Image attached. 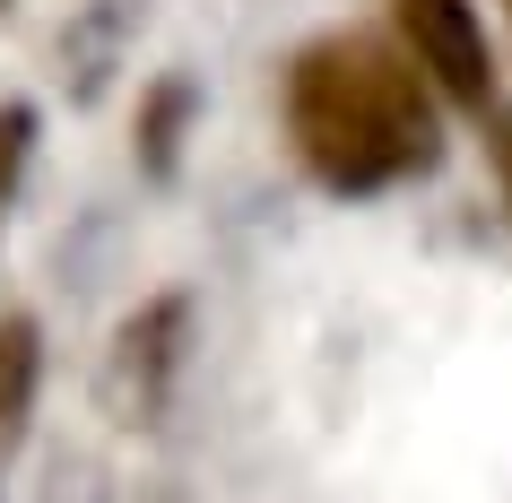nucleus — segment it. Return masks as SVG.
I'll list each match as a JSON object with an SVG mask.
<instances>
[{"label": "nucleus", "instance_id": "2", "mask_svg": "<svg viewBox=\"0 0 512 503\" xmlns=\"http://www.w3.org/2000/svg\"><path fill=\"white\" fill-rule=\"evenodd\" d=\"M391 44L417 61V79L460 113L495 105V44L478 0H391Z\"/></svg>", "mask_w": 512, "mask_h": 503}, {"label": "nucleus", "instance_id": "3", "mask_svg": "<svg viewBox=\"0 0 512 503\" xmlns=\"http://www.w3.org/2000/svg\"><path fill=\"white\" fill-rule=\"evenodd\" d=\"M35 373H44V339H35L27 313H9L0 321V451L18 443V425L35 408Z\"/></svg>", "mask_w": 512, "mask_h": 503}, {"label": "nucleus", "instance_id": "4", "mask_svg": "<svg viewBox=\"0 0 512 503\" xmlns=\"http://www.w3.org/2000/svg\"><path fill=\"white\" fill-rule=\"evenodd\" d=\"M183 113H191V87H183V79H165L157 96L139 105V157L157 165V174L174 165V139H183Z\"/></svg>", "mask_w": 512, "mask_h": 503}, {"label": "nucleus", "instance_id": "1", "mask_svg": "<svg viewBox=\"0 0 512 503\" xmlns=\"http://www.w3.org/2000/svg\"><path fill=\"white\" fill-rule=\"evenodd\" d=\"M287 139L313 183L348 191H400L443 165V96L417 79V61L382 35H313L287 61Z\"/></svg>", "mask_w": 512, "mask_h": 503}, {"label": "nucleus", "instance_id": "5", "mask_svg": "<svg viewBox=\"0 0 512 503\" xmlns=\"http://www.w3.org/2000/svg\"><path fill=\"white\" fill-rule=\"evenodd\" d=\"M27 148H35V113L27 105H0V191L27 174Z\"/></svg>", "mask_w": 512, "mask_h": 503}, {"label": "nucleus", "instance_id": "6", "mask_svg": "<svg viewBox=\"0 0 512 503\" xmlns=\"http://www.w3.org/2000/svg\"><path fill=\"white\" fill-rule=\"evenodd\" d=\"M495 165H504V183H512V131H504V139H495Z\"/></svg>", "mask_w": 512, "mask_h": 503}]
</instances>
